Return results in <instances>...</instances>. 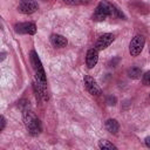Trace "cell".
I'll return each instance as SVG.
<instances>
[{"mask_svg":"<svg viewBox=\"0 0 150 150\" xmlns=\"http://www.w3.org/2000/svg\"><path fill=\"white\" fill-rule=\"evenodd\" d=\"M107 103H108L109 105H115V104H116V97H115V96H109V97L107 98Z\"/></svg>","mask_w":150,"mask_h":150,"instance_id":"cell-16","label":"cell"},{"mask_svg":"<svg viewBox=\"0 0 150 150\" xmlns=\"http://www.w3.org/2000/svg\"><path fill=\"white\" fill-rule=\"evenodd\" d=\"M38 2L35 0H20L18 11L22 14H32L38 9Z\"/></svg>","mask_w":150,"mask_h":150,"instance_id":"cell-4","label":"cell"},{"mask_svg":"<svg viewBox=\"0 0 150 150\" xmlns=\"http://www.w3.org/2000/svg\"><path fill=\"white\" fill-rule=\"evenodd\" d=\"M142 82L144 86H150V71H146L143 77H142Z\"/></svg>","mask_w":150,"mask_h":150,"instance_id":"cell-14","label":"cell"},{"mask_svg":"<svg viewBox=\"0 0 150 150\" xmlns=\"http://www.w3.org/2000/svg\"><path fill=\"white\" fill-rule=\"evenodd\" d=\"M114 40H115V35H114V34H111V33H105V34L101 35V36L97 39V41H96V43H95V48H96L97 50H103V49H105L107 47H109V46L112 43Z\"/></svg>","mask_w":150,"mask_h":150,"instance_id":"cell-6","label":"cell"},{"mask_svg":"<svg viewBox=\"0 0 150 150\" xmlns=\"http://www.w3.org/2000/svg\"><path fill=\"white\" fill-rule=\"evenodd\" d=\"M142 75V69L138 67H131L128 69V76L130 79H138Z\"/></svg>","mask_w":150,"mask_h":150,"instance_id":"cell-12","label":"cell"},{"mask_svg":"<svg viewBox=\"0 0 150 150\" xmlns=\"http://www.w3.org/2000/svg\"><path fill=\"white\" fill-rule=\"evenodd\" d=\"M23 122L26 124V128L28 129L29 134L32 135H39L41 131V123L40 120L35 116V114L30 110H26L23 112Z\"/></svg>","mask_w":150,"mask_h":150,"instance_id":"cell-2","label":"cell"},{"mask_svg":"<svg viewBox=\"0 0 150 150\" xmlns=\"http://www.w3.org/2000/svg\"><path fill=\"white\" fill-rule=\"evenodd\" d=\"M98 148L100 149H103V150H111V149H117L112 143H110L109 141H105V139H101L98 142Z\"/></svg>","mask_w":150,"mask_h":150,"instance_id":"cell-13","label":"cell"},{"mask_svg":"<svg viewBox=\"0 0 150 150\" xmlns=\"http://www.w3.org/2000/svg\"><path fill=\"white\" fill-rule=\"evenodd\" d=\"M50 42L54 47H57V48H62V47H66L68 41L67 39L61 35V34H52L50 35Z\"/></svg>","mask_w":150,"mask_h":150,"instance_id":"cell-9","label":"cell"},{"mask_svg":"<svg viewBox=\"0 0 150 150\" xmlns=\"http://www.w3.org/2000/svg\"><path fill=\"white\" fill-rule=\"evenodd\" d=\"M145 43V39L142 35H135L132 38V40L130 41L129 45V53L131 56H138L141 54V52L143 50Z\"/></svg>","mask_w":150,"mask_h":150,"instance_id":"cell-3","label":"cell"},{"mask_svg":"<svg viewBox=\"0 0 150 150\" xmlns=\"http://www.w3.org/2000/svg\"><path fill=\"white\" fill-rule=\"evenodd\" d=\"M15 32L20 34H29L33 35L36 33V26L33 22H23V23H18L15 25Z\"/></svg>","mask_w":150,"mask_h":150,"instance_id":"cell-7","label":"cell"},{"mask_svg":"<svg viewBox=\"0 0 150 150\" xmlns=\"http://www.w3.org/2000/svg\"><path fill=\"white\" fill-rule=\"evenodd\" d=\"M98 61V50L94 47V48H90L88 52H87V56H86V63H87V67L88 68H94L96 66Z\"/></svg>","mask_w":150,"mask_h":150,"instance_id":"cell-8","label":"cell"},{"mask_svg":"<svg viewBox=\"0 0 150 150\" xmlns=\"http://www.w3.org/2000/svg\"><path fill=\"white\" fill-rule=\"evenodd\" d=\"M63 2L68 5H81L84 2V0H63Z\"/></svg>","mask_w":150,"mask_h":150,"instance_id":"cell-15","label":"cell"},{"mask_svg":"<svg viewBox=\"0 0 150 150\" xmlns=\"http://www.w3.org/2000/svg\"><path fill=\"white\" fill-rule=\"evenodd\" d=\"M108 16H118V18H123V14L120 12L118 8H116L114 5L107 2V1H101L97 7L95 8L94 13H93V20L94 21H103L105 20Z\"/></svg>","mask_w":150,"mask_h":150,"instance_id":"cell-1","label":"cell"},{"mask_svg":"<svg viewBox=\"0 0 150 150\" xmlns=\"http://www.w3.org/2000/svg\"><path fill=\"white\" fill-rule=\"evenodd\" d=\"M0 120H1V127H0V130L2 131V130L5 129V125H6V121H5V117H4V116H1V117H0Z\"/></svg>","mask_w":150,"mask_h":150,"instance_id":"cell-17","label":"cell"},{"mask_svg":"<svg viewBox=\"0 0 150 150\" xmlns=\"http://www.w3.org/2000/svg\"><path fill=\"white\" fill-rule=\"evenodd\" d=\"M29 59H30V63H32V66H33L34 71L40 70V69L43 68V67H42V63H41V60L39 59V56H38V54H36L35 50H32V52H30Z\"/></svg>","mask_w":150,"mask_h":150,"instance_id":"cell-10","label":"cell"},{"mask_svg":"<svg viewBox=\"0 0 150 150\" xmlns=\"http://www.w3.org/2000/svg\"><path fill=\"white\" fill-rule=\"evenodd\" d=\"M105 129H107L109 132H111V134H116V132L118 131V129H120V124H118V122H117L116 120L109 118V120H107V122H105Z\"/></svg>","mask_w":150,"mask_h":150,"instance_id":"cell-11","label":"cell"},{"mask_svg":"<svg viewBox=\"0 0 150 150\" xmlns=\"http://www.w3.org/2000/svg\"><path fill=\"white\" fill-rule=\"evenodd\" d=\"M144 142H145V145H146L148 148H150V137H146V138L144 139Z\"/></svg>","mask_w":150,"mask_h":150,"instance_id":"cell-18","label":"cell"},{"mask_svg":"<svg viewBox=\"0 0 150 150\" xmlns=\"http://www.w3.org/2000/svg\"><path fill=\"white\" fill-rule=\"evenodd\" d=\"M149 53H150V48H149Z\"/></svg>","mask_w":150,"mask_h":150,"instance_id":"cell-19","label":"cell"},{"mask_svg":"<svg viewBox=\"0 0 150 150\" xmlns=\"http://www.w3.org/2000/svg\"><path fill=\"white\" fill-rule=\"evenodd\" d=\"M83 83H84V87H86V89L88 90L89 94H91V95H100L101 94V88L98 87L96 80L94 77H91L90 75L84 76Z\"/></svg>","mask_w":150,"mask_h":150,"instance_id":"cell-5","label":"cell"}]
</instances>
